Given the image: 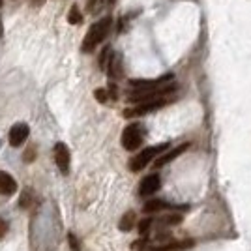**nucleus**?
Returning a JSON list of instances; mask_svg holds the SVG:
<instances>
[{"instance_id":"obj_19","label":"nucleus","mask_w":251,"mask_h":251,"mask_svg":"<svg viewBox=\"0 0 251 251\" xmlns=\"http://www.w3.org/2000/svg\"><path fill=\"white\" fill-rule=\"evenodd\" d=\"M34 159H36V147H30L25 152V161H26V163H32Z\"/></svg>"},{"instance_id":"obj_12","label":"nucleus","mask_w":251,"mask_h":251,"mask_svg":"<svg viewBox=\"0 0 251 251\" xmlns=\"http://www.w3.org/2000/svg\"><path fill=\"white\" fill-rule=\"evenodd\" d=\"M107 74H109V79L111 81H118L122 79V58L118 54H113L109 56V62H107Z\"/></svg>"},{"instance_id":"obj_24","label":"nucleus","mask_w":251,"mask_h":251,"mask_svg":"<svg viewBox=\"0 0 251 251\" xmlns=\"http://www.w3.org/2000/svg\"><path fill=\"white\" fill-rule=\"evenodd\" d=\"M109 2H115V0H109Z\"/></svg>"},{"instance_id":"obj_17","label":"nucleus","mask_w":251,"mask_h":251,"mask_svg":"<svg viewBox=\"0 0 251 251\" xmlns=\"http://www.w3.org/2000/svg\"><path fill=\"white\" fill-rule=\"evenodd\" d=\"M182 216L180 214H171V216H163L161 218V223H165V225H178V223H182Z\"/></svg>"},{"instance_id":"obj_13","label":"nucleus","mask_w":251,"mask_h":251,"mask_svg":"<svg viewBox=\"0 0 251 251\" xmlns=\"http://www.w3.org/2000/svg\"><path fill=\"white\" fill-rule=\"evenodd\" d=\"M17 191V182L8 173H0V195L10 197Z\"/></svg>"},{"instance_id":"obj_3","label":"nucleus","mask_w":251,"mask_h":251,"mask_svg":"<svg viewBox=\"0 0 251 251\" xmlns=\"http://www.w3.org/2000/svg\"><path fill=\"white\" fill-rule=\"evenodd\" d=\"M167 148H169V143H165V145H157V147L145 148L141 154H137V156L129 161V169H131V173H139V171H143V169L147 167L154 157H157L159 154H163Z\"/></svg>"},{"instance_id":"obj_2","label":"nucleus","mask_w":251,"mask_h":251,"mask_svg":"<svg viewBox=\"0 0 251 251\" xmlns=\"http://www.w3.org/2000/svg\"><path fill=\"white\" fill-rule=\"evenodd\" d=\"M176 90V84L169 83L159 88H141V90H129L127 100L131 103H145V101H154V100H163V98H171V94Z\"/></svg>"},{"instance_id":"obj_11","label":"nucleus","mask_w":251,"mask_h":251,"mask_svg":"<svg viewBox=\"0 0 251 251\" xmlns=\"http://www.w3.org/2000/svg\"><path fill=\"white\" fill-rule=\"evenodd\" d=\"M143 210L147 212V214H154V212H161V210H188L186 204H171V202H165L163 199H150L145 202V206Z\"/></svg>"},{"instance_id":"obj_21","label":"nucleus","mask_w":251,"mask_h":251,"mask_svg":"<svg viewBox=\"0 0 251 251\" xmlns=\"http://www.w3.org/2000/svg\"><path fill=\"white\" fill-rule=\"evenodd\" d=\"M6 232H8V221L4 220V218H0V238H4Z\"/></svg>"},{"instance_id":"obj_1","label":"nucleus","mask_w":251,"mask_h":251,"mask_svg":"<svg viewBox=\"0 0 251 251\" xmlns=\"http://www.w3.org/2000/svg\"><path fill=\"white\" fill-rule=\"evenodd\" d=\"M111 26H113V17H109V15L103 17V19H100L98 23H94V25L90 26V30L86 32V36H84L83 47H81L83 52L96 51V47L107 38V34H109V30H111Z\"/></svg>"},{"instance_id":"obj_18","label":"nucleus","mask_w":251,"mask_h":251,"mask_svg":"<svg viewBox=\"0 0 251 251\" xmlns=\"http://www.w3.org/2000/svg\"><path fill=\"white\" fill-rule=\"evenodd\" d=\"M94 96H96V100H98L100 103H107V101L111 100V98H107V96H109V92H107V90H103V88H98V90L94 92Z\"/></svg>"},{"instance_id":"obj_23","label":"nucleus","mask_w":251,"mask_h":251,"mask_svg":"<svg viewBox=\"0 0 251 251\" xmlns=\"http://www.w3.org/2000/svg\"><path fill=\"white\" fill-rule=\"evenodd\" d=\"M0 38H2V21H0Z\"/></svg>"},{"instance_id":"obj_7","label":"nucleus","mask_w":251,"mask_h":251,"mask_svg":"<svg viewBox=\"0 0 251 251\" xmlns=\"http://www.w3.org/2000/svg\"><path fill=\"white\" fill-rule=\"evenodd\" d=\"M70 148L66 147L64 143H56L54 145V161H56V167L60 169L62 175H68L70 173Z\"/></svg>"},{"instance_id":"obj_8","label":"nucleus","mask_w":251,"mask_h":251,"mask_svg":"<svg viewBox=\"0 0 251 251\" xmlns=\"http://www.w3.org/2000/svg\"><path fill=\"white\" fill-rule=\"evenodd\" d=\"M189 148V143H182V145H178L176 148H173V150H169V152H163L161 156L156 157V161H154V169H161L163 165H167L171 161H175L178 156H182L186 150Z\"/></svg>"},{"instance_id":"obj_16","label":"nucleus","mask_w":251,"mask_h":251,"mask_svg":"<svg viewBox=\"0 0 251 251\" xmlns=\"http://www.w3.org/2000/svg\"><path fill=\"white\" fill-rule=\"evenodd\" d=\"M68 21L72 23V25H79V23L83 21V15H81V11L77 6H72V10H70V15H68Z\"/></svg>"},{"instance_id":"obj_14","label":"nucleus","mask_w":251,"mask_h":251,"mask_svg":"<svg viewBox=\"0 0 251 251\" xmlns=\"http://www.w3.org/2000/svg\"><path fill=\"white\" fill-rule=\"evenodd\" d=\"M133 225H135V212H126L124 216H122V220L118 223V229L124 230V232H129V230L133 229Z\"/></svg>"},{"instance_id":"obj_15","label":"nucleus","mask_w":251,"mask_h":251,"mask_svg":"<svg viewBox=\"0 0 251 251\" xmlns=\"http://www.w3.org/2000/svg\"><path fill=\"white\" fill-rule=\"evenodd\" d=\"M152 223H154V218H143V220L139 221L137 229H139V234H141L143 238H147V236H148V232H150V227H152Z\"/></svg>"},{"instance_id":"obj_20","label":"nucleus","mask_w":251,"mask_h":251,"mask_svg":"<svg viewBox=\"0 0 251 251\" xmlns=\"http://www.w3.org/2000/svg\"><path fill=\"white\" fill-rule=\"evenodd\" d=\"M30 191H25V195L21 197V201H19V204H21L23 208H28L30 206Z\"/></svg>"},{"instance_id":"obj_10","label":"nucleus","mask_w":251,"mask_h":251,"mask_svg":"<svg viewBox=\"0 0 251 251\" xmlns=\"http://www.w3.org/2000/svg\"><path fill=\"white\" fill-rule=\"evenodd\" d=\"M159 186H161V178L157 176V175H148L139 184V195L141 197H150V195H154L159 189Z\"/></svg>"},{"instance_id":"obj_5","label":"nucleus","mask_w":251,"mask_h":251,"mask_svg":"<svg viewBox=\"0 0 251 251\" xmlns=\"http://www.w3.org/2000/svg\"><path fill=\"white\" fill-rule=\"evenodd\" d=\"M169 103V98H163V100H154V101H145V103H139L133 109H126L124 116L126 118H135V116H145L148 113H154V111H159L161 107H165Z\"/></svg>"},{"instance_id":"obj_6","label":"nucleus","mask_w":251,"mask_h":251,"mask_svg":"<svg viewBox=\"0 0 251 251\" xmlns=\"http://www.w3.org/2000/svg\"><path fill=\"white\" fill-rule=\"evenodd\" d=\"M173 79H175V75L169 74V75L159 77V79H131L129 84H131L133 90H141V88H159V86H165V84L173 83Z\"/></svg>"},{"instance_id":"obj_9","label":"nucleus","mask_w":251,"mask_h":251,"mask_svg":"<svg viewBox=\"0 0 251 251\" xmlns=\"http://www.w3.org/2000/svg\"><path fill=\"white\" fill-rule=\"evenodd\" d=\"M28 135H30V127L25 124V122H19V124H15L10 129L8 139H10L11 147H21L23 143L28 139Z\"/></svg>"},{"instance_id":"obj_25","label":"nucleus","mask_w":251,"mask_h":251,"mask_svg":"<svg viewBox=\"0 0 251 251\" xmlns=\"http://www.w3.org/2000/svg\"><path fill=\"white\" fill-rule=\"evenodd\" d=\"M0 4H2V0H0Z\"/></svg>"},{"instance_id":"obj_4","label":"nucleus","mask_w":251,"mask_h":251,"mask_svg":"<svg viewBox=\"0 0 251 251\" xmlns=\"http://www.w3.org/2000/svg\"><path fill=\"white\" fill-rule=\"evenodd\" d=\"M143 139H145V129L143 126L133 122V124L126 126L124 131H122V147L129 152H133L137 148L143 145Z\"/></svg>"},{"instance_id":"obj_22","label":"nucleus","mask_w":251,"mask_h":251,"mask_svg":"<svg viewBox=\"0 0 251 251\" xmlns=\"http://www.w3.org/2000/svg\"><path fill=\"white\" fill-rule=\"evenodd\" d=\"M68 240H70V248H72V251L81 250V248H79V242H77V238H75L74 234H70V236H68Z\"/></svg>"}]
</instances>
